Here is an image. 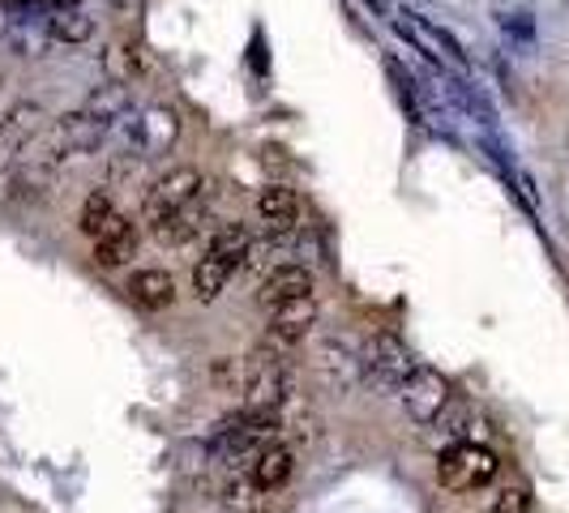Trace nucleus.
<instances>
[{
    "instance_id": "obj_4",
    "label": "nucleus",
    "mask_w": 569,
    "mask_h": 513,
    "mask_svg": "<svg viewBox=\"0 0 569 513\" xmlns=\"http://www.w3.org/2000/svg\"><path fill=\"white\" fill-rule=\"evenodd\" d=\"M399 402H402V411H407L411 424L428 428L441 420V411L455 402V394H450V381H446L437 369H416L407 381H402Z\"/></svg>"
},
{
    "instance_id": "obj_21",
    "label": "nucleus",
    "mask_w": 569,
    "mask_h": 513,
    "mask_svg": "<svg viewBox=\"0 0 569 513\" xmlns=\"http://www.w3.org/2000/svg\"><path fill=\"white\" fill-rule=\"evenodd\" d=\"M249 244H253V231L244 228V223H223V228H214V235H210V249L223 256H236L240 265L249 256Z\"/></svg>"
},
{
    "instance_id": "obj_17",
    "label": "nucleus",
    "mask_w": 569,
    "mask_h": 513,
    "mask_svg": "<svg viewBox=\"0 0 569 513\" xmlns=\"http://www.w3.org/2000/svg\"><path fill=\"white\" fill-rule=\"evenodd\" d=\"M236 270H240L236 256H223V253H214V249H206V256H201L198 270H193V291H198V300H214V295L231 283Z\"/></svg>"
},
{
    "instance_id": "obj_9",
    "label": "nucleus",
    "mask_w": 569,
    "mask_h": 513,
    "mask_svg": "<svg viewBox=\"0 0 569 513\" xmlns=\"http://www.w3.org/2000/svg\"><path fill=\"white\" fill-rule=\"evenodd\" d=\"M176 138H180V115H176V108H168V103L146 108L142 120H138V150H142V159L168 154L171 145H176Z\"/></svg>"
},
{
    "instance_id": "obj_10",
    "label": "nucleus",
    "mask_w": 569,
    "mask_h": 513,
    "mask_svg": "<svg viewBox=\"0 0 569 513\" xmlns=\"http://www.w3.org/2000/svg\"><path fill=\"white\" fill-rule=\"evenodd\" d=\"M317 325V300L313 295H300V300H287L279 309H270V339L279 346H296V342L309 339V330Z\"/></svg>"
},
{
    "instance_id": "obj_27",
    "label": "nucleus",
    "mask_w": 569,
    "mask_h": 513,
    "mask_svg": "<svg viewBox=\"0 0 569 513\" xmlns=\"http://www.w3.org/2000/svg\"><path fill=\"white\" fill-rule=\"evenodd\" d=\"M365 4H369V9H377V13H390V4H386V0H365Z\"/></svg>"
},
{
    "instance_id": "obj_18",
    "label": "nucleus",
    "mask_w": 569,
    "mask_h": 513,
    "mask_svg": "<svg viewBox=\"0 0 569 513\" xmlns=\"http://www.w3.org/2000/svg\"><path fill=\"white\" fill-rule=\"evenodd\" d=\"M201 223H206V210H201V198H198L193 205H184L180 214H171L168 223H159V228H150V231H154L159 244H171V249H176V244H189L201 231Z\"/></svg>"
},
{
    "instance_id": "obj_23",
    "label": "nucleus",
    "mask_w": 569,
    "mask_h": 513,
    "mask_svg": "<svg viewBox=\"0 0 569 513\" xmlns=\"http://www.w3.org/2000/svg\"><path fill=\"white\" fill-rule=\"evenodd\" d=\"M531 510V492L522 484H510L497 492V501H492V513H527Z\"/></svg>"
},
{
    "instance_id": "obj_26",
    "label": "nucleus",
    "mask_w": 569,
    "mask_h": 513,
    "mask_svg": "<svg viewBox=\"0 0 569 513\" xmlns=\"http://www.w3.org/2000/svg\"><path fill=\"white\" fill-rule=\"evenodd\" d=\"M108 69H112L116 82H124V78L133 73V57H129V48H112V52H108Z\"/></svg>"
},
{
    "instance_id": "obj_6",
    "label": "nucleus",
    "mask_w": 569,
    "mask_h": 513,
    "mask_svg": "<svg viewBox=\"0 0 569 513\" xmlns=\"http://www.w3.org/2000/svg\"><path fill=\"white\" fill-rule=\"evenodd\" d=\"M395 30H399V34L411 43V48H416V52H425L437 69H441V64L467 69V52H462V43H458L450 30L432 27V22L416 18V13H399V18H395Z\"/></svg>"
},
{
    "instance_id": "obj_24",
    "label": "nucleus",
    "mask_w": 569,
    "mask_h": 513,
    "mask_svg": "<svg viewBox=\"0 0 569 513\" xmlns=\"http://www.w3.org/2000/svg\"><path fill=\"white\" fill-rule=\"evenodd\" d=\"M497 22L506 34H518V39H531V18L527 13H497Z\"/></svg>"
},
{
    "instance_id": "obj_8",
    "label": "nucleus",
    "mask_w": 569,
    "mask_h": 513,
    "mask_svg": "<svg viewBox=\"0 0 569 513\" xmlns=\"http://www.w3.org/2000/svg\"><path fill=\"white\" fill-rule=\"evenodd\" d=\"M48 115L39 103H13L9 112L0 115V171H9L18 163V154H22V145H30L48 124H43Z\"/></svg>"
},
{
    "instance_id": "obj_13",
    "label": "nucleus",
    "mask_w": 569,
    "mask_h": 513,
    "mask_svg": "<svg viewBox=\"0 0 569 513\" xmlns=\"http://www.w3.org/2000/svg\"><path fill=\"white\" fill-rule=\"evenodd\" d=\"M133 228L120 210H116V201L108 198V193H90V198L82 201V231L90 235V240H108V235H116V231Z\"/></svg>"
},
{
    "instance_id": "obj_20",
    "label": "nucleus",
    "mask_w": 569,
    "mask_h": 513,
    "mask_svg": "<svg viewBox=\"0 0 569 513\" xmlns=\"http://www.w3.org/2000/svg\"><path fill=\"white\" fill-rule=\"evenodd\" d=\"M138 249V231L124 228L108 235V240H94V265H103V270H112V265H124L129 256Z\"/></svg>"
},
{
    "instance_id": "obj_22",
    "label": "nucleus",
    "mask_w": 569,
    "mask_h": 513,
    "mask_svg": "<svg viewBox=\"0 0 569 513\" xmlns=\"http://www.w3.org/2000/svg\"><path fill=\"white\" fill-rule=\"evenodd\" d=\"M261 487L253 484V475H236L228 487H223V505L231 513H261Z\"/></svg>"
},
{
    "instance_id": "obj_14",
    "label": "nucleus",
    "mask_w": 569,
    "mask_h": 513,
    "mask_svg": "<svg viewBox=\"0 0 569 513\" xmlns=\"http://www.w3.org/2000/svg\"><path fill=\"white\" fill-rule=\"evenodd\" d=\"M291 450L279 445V441H270L266 450H257V457L249 462V475H253V484L261 492H274V487H283L291 480Z\"/></svg>"
},
{
    "instance_id": "obj_19",
    "label": "nucleus",
    "mask_w": 569,
    "mask_h": 513,
    "mask_svg": "<svg viewBox=\"0 0 569 513\" xmlns=\"http://www.w3.org/2000/svg\"><path fill=\"white\" fill-rule=\"evenodd\" d=\"M94 34V18L86 13V9H57L52 18H48V39H57V43H86Z\"/></svg>"
},
{
    "instance_id": "obj_25",
    "label": "nucleus",
    "mask_w": 569,
    "mask_h": 513,
    "mask_svg": "<svg viewBox=\"0 0 569 513\" xmlns=\"http://www.w3.org/2000/svg\"><path fill=\"white\" fill-rule=\"evenodd\" d=\"M52 0H0V13H13V18H30L39 9H48Z\"/></svg>"
},
{
    "instance_id": "obj_16",
    "label": "nucleus",
    "mask_w": 569,
    "mask_h": 513,
    "mask_svg": "<svg viewBox=\"0 0 569 513\" xmlns=\"http://www.w3.org/2000/svg\"><path fill=\"white\" fill-rule=\"evenodd\" d=\"M129 103H133V99H129V86L116 82V78H108V82L94 86V90L86 94V108H82V112L94 115L99 124H108V129H112L116 120L129 112Z\"/></svg>"
},
{
    "instance_id": "obj_3",
    "label": "nucleus",
    "mask_w": 569,
    "mask_h": 513,
    "mask_svg": "<svg viewBox=\"0 0 569 513\" xmlns=\"http://www.w3.org/2000/svg\"><path fill=\"white\" fill-rule=\"evenodd\" d=\"M201 189H206V180H201L198 168H171L168 175H159L150 189H146V201H142V214L150 228H159V223H168L171 214H180L184 205H193L201 198Z\"/></svg>"
},
{
    "instance_id": "obj_5",
    "label": "nucleus",
    "mask_w": 569,
    "mask_h": 513,
    "mask_svg": "<svg viewBox=\"0 0 569 513\" xmlns=\"http://www.w3.org/2000/svg\"><path fill=\"white\" fill-rule=\"evenodd\" d=\"M360 355H365V381L377 385V390H395L399 394L402 381L416 372V360H411L407 342L395 339V334H372Z\"/></svg>"
},
{
    "instance_id": "obj_28",
    "label": "nucleus",
    "mask_w": 569,
    "mask_h": 513,
    "mask_svg": "<svg viewBox=\"0 0 569 513\" xmlns=\"http://www.w3.org/2000/svg\"><path fill=\"white\" fill-rule=\"evenodd\" d=\"M566 154H569V138H566Z\"/></svg>"
},
{
    "instance_id": "obj_11",
    "label": "nucleus",
    "mask_w": 569,
    "mask_h": 513,
    "mask_svg": "<svg viewBox=\"0 0 569 513\" xmlns=\"http://www.w3.org/2000/svg\"><path fill=\"white\" fill-rule=\"evenodd\" d=\"M257 219H261L266 235H291L300 223V198L287 184H270L257 193Z\"/></svg>"
},
{
    "instance_id": "obj_1",
    "label": "nucleus",
    "mask_w": 569,
    "mask_h": 513,
    "mask_svg": "<svg viewBox=\"0 0 569 513\" xmlns=\"http://www.w3.org/2000/svg\"><path fill=\"white\" fill-rule=\"evenodd\" d=\"M287 394H291V376H287L283 355L274 346H253L244 360V406L249 411H283Z\"/></svg>"
},
{
    "instance_id": "obj_12",
    "label": "nucleus",
    "mask_w": 569,
    "mask_h": 513,
    "mask_svg": "<svg viewBox=\"0 0 569 513\" xmlns=\"http://www.w3.org/2000/svg\"><path fill=\"white\" fill-rule=\"evenodd\" d=\"M300 295H313V270L309 265H274L261 279V291H257V300L266 309H279V304L300 300Z\"/></svg>"
},
{
    "instance_id": "obj_15",
    "label": "nucleus",
    "mask_w": 569,
    "mask_h": 513,
    "mask_svg": "<svg viewBox=\"0 0 569 513\" xmlns=\"http://www.w3.org/2000/svg\"><path fill=\"white\" fill-rule=\"evenodd\" d=\"M124 291H129V300L138 309H150V313L168 309L171 300H176V283H171V274H163V270H138Z\"/></svg>"
},
{
    "instance_id": "obj_7",
    "label": "nucleus",
    "mask_w": 569,
    "mask_h": 513,
    "mask_svg": "<svg viewBox=\"0 0 569 513\" xmlns=\"http://www.w3.org/2000/svg\"><path fill=\"white\" fill-rule=\"evenodd\" d=\"M317 372L335 394H351L365 385V355L347 339H326L317 346Z\"/></svg>"
},
{
    "instance_id": "obj_2",
    "label": "nucleus",
    "mask_w": 569,
    "mask_h": 513,
    "mask_svg": "<svg viewBox=\"0 0 569 513\" xmlns=\"http://www.w3.org/2000/svg\"><path fill=\"white\" fill-rule=\"evenodd\" d=\"M501 471V457L492 454L488 445H476V441H455L441 462H437V484L446 492H476V487H488Z\"/></svg>"
}]
</instances>
